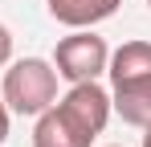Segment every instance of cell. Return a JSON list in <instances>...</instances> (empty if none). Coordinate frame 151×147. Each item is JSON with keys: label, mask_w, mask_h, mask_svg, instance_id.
<instances>
[{"label": "cell", "mask_w": 151, "mask_h": 147, "mask_svg": "<svg viewBox=\"0 0 151 147\" xmlns=\"http://www.w3.org/2000/svg\"><path fill=\"white\" fill-rule=\"evenodd\" d=\"M4 106L12 115H41L57 102V70L45 57H21L4 70Z\"/></svg>", "instance_id": "obj_1"}, {"label": "cell", "mask_w": 151, "mask_h": 147, "mask_svg": "<svg viewBox=\"0 0 151 147\" xmlns=\"http://www.w3.org/2000/svg\"><path fill=\"white\" fill-rule=\"evenodd\" d=\"M106 61H110V49L90 29H78L70 37H61L57 53H53V70L70 86L74 82H98V74H106Z\"/></svg>", "instance_id": "obj_2"}, {"label": "cell", "mask_w": 151, "mask_h": 147, "mask_svg": "<svg viewBox=\"0 0 151 147\" xmlns=\"http://www.w3.org/2000/svg\"><path fill=\"white\" fill-rule=\"evenodd\" d=\"M53 106L74 122L78 131H86L90 139L102 135V127H106V119H110V94L102 90L98 82H74L70 94L61 98V102H53Z\"/></svg>", "instance_id": "obj_3"}, {"label": "cell", "mask_w": 151, "mask_h": 147, "mask_svg": "<svg viewBox=\"0 0 151 147\" xmlns=\"http://www.w3.org/2000/svg\"><path fill=\"white\" fill-rule=\"evenodd\" d=\"M110 110L131 127H151V74L143 78H123L110 90Z\"/></svg>", "instance_id": "obj_4"}, {"label": "cell", "mask_w": 151, "mask_h": 147, "mask_svg": "<svg viewBox=\"0 0 151 147\" xmlns=\"http://www.w3.org/2000/svg\"><path fill=\"white\" fill-rule=\"evenodd\" d=\"M94 139L86 131H78L74 122L65 119L57 106L41 110L37 115V127H33V147H90Z\"/></svg>", "instance_id": "obj_5"}, {"label": "cell", "mask_w": 151, "mask_h": 147, "mask_svg": "<svg viewBox=\"0 0 151 147\" xmlns=\"http://www.w3.org/2000/svg\"><path fill=\"white\" fill-rule=\"evenodd\" d=\"M49 4V17L57 24H70V29H90V24L106 21L119 12L123 0H45Z\"/></svg>", "instance_id": "obj_6"}, {"label": "cell", "mask_w": 151, "mask_h": 147, "mask_svg": "<svg viewBox=\"0 0 151 147\" xmlns=\"http://www.w3.org/2000/svg\"><path fill=\"white\" fill-rule=\"evenodd\" d=\"M106 74H110V82L151 74V41H127V45H119L110 53V61H106Z\"/></svg>", "instance_id": "obj_7"}, {"label": "cell", "mask_w": 151, "mask_h": 147, "mask_svg": "<svg viewBox=\"0 0 151 147\" xmlns=\"http://www.w3.org/2000/svg\"><path fill=\"white\" fill-rule=\"evenodd\" d=\"M8 57H12V33H8V29L0 24V70L8 66Z\"/></svg>", "instance_id": "obj_8"}, {"label": "cell", "mask_w": 151, "mask_h": 147, "mask_svg": "<svg viewBox=\"0 0 151 147\" xmlns=\"http://www.w3.org/2000/svg\"><path fill=\"white\" fill-rule=\"evenodd\" d=\"M8 119H12V110L4 106V98H0V143L8 139Z\"/></svg>", "instance_id": "obj_9"}, {"label": "cell", "mask_w": 151, "mask_h": 147, "mask_svg": "<svg viewBox=\"0 0 151 147\" xmlns=\"http://www.w3.org/2000/svg\"><path fill=\"white\" fill-rule=\"evenodd\" d=\"M143 147H151V127H147V135H143Z\"/></svg>", "instance_id": "obj_10"}, {"label": "cell", "mask_w": 151, "mask_h": 147, "mask_svg": "<svg viewBox=\"0 0 151 147\" xmlns=\"http://www.w3.org/2000/svg\"><path fill=\"white\" fill-rule=\"evenodd\" d=\"M147 4H151V0H147Z\"/></svg>", "instance_id": "obj_11"}]
</instances>
